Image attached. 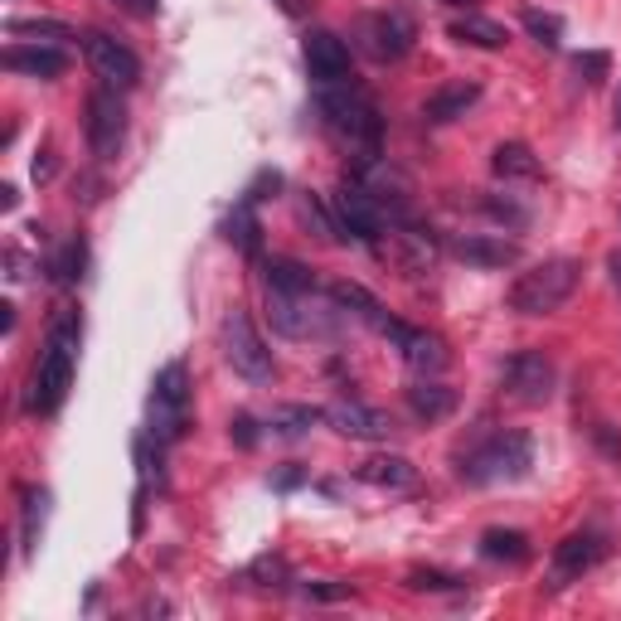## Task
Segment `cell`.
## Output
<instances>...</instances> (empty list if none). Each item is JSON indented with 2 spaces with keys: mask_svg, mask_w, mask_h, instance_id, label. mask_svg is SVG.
Listing matches in <instances>:
<instances>
[{
  "mask_svg": "<svg viewBox=\"0 0 621 621\" xmlns=\"http://www.w3.org/2000/svg\"><path fill=\"white\" fill-rule=\"evenodd\" d=\"M315 112H321L325 131L335 141H345L350 151H360V161L379 156V137H384V117H379L374 98L354 83H330L315 92Z\"/></svg>",
  "mask_w": 621,
  "mask_h": 621,
  "instance_id": "cell-1",
  "label": "cell"
},
{
  "mask_svg": "<svg viewBox=\"0 0 621 621\" xmlns=\"http://www.w3.org/2000/svg\"><path fill=\"white\" fill-rule=\"evenodd\" d=\"M78 315L63 311L54 330H49V345L39 354L34 374H30V393H24V408L30 413H59L63 399H69L73 389V360H78Z\"/></svg>",
  "mask_w": 621,
  "mask_h": 621,
  "instance_id": "cell-2",
  "label": "cell"
},
{
  "mask_svg": "<svg viewBox=\"0 0 621 621\" xmlns=\"http://www.w3.org/2000/svg\"><path fill=\"white\" fill-rule=\"evenodd\" d=\"M583 282V262L578 258H549L534 262L530 272H520L510 282V311L520 315H553Z\"/></svg>",
  "mask_w": 621,
  "mask_h": 621,
  "instance_id": "cell-3",
  "label": "cell"
},
{
  "mask_svg": "<svg viewBox=\"0 0 621 621\" xmlns=\"http://www.w3.org/2000/svg\"><path fill=\"white\" fill-rule=\"evenodd\" d=\"M534 467V442L524 432H500V438L481 442L475 452L461 457V481L491 485V481H520Z\"/></svg>",
  "mask_w": 621,
  "mask_h": 621,
  "instance_id": "cell-4",
  "label": "cell"
},
{
  "mask_svg": "<svg viewBox=\"0 0 621 621\" xmlns=\"http://www.w3.org/2000/svg\"><path fill=\"white\" fill-rule=\"evenodd\" d=\"M190 432V369L184 360H170L151 384V438L170 447Z\"/></svg>",
  "mask_w": 621,
  "mask_h": 621,
  "instance_id": "cell-5",
  "label": "cell"
},
{
  "mask_svg": "<svg viewBox=\"0 0 621 621\" xmlns=\"http://www.w3.org/2000/svg\"><path fill=\"white\" fill-rule=\"evenodd\" d=\"M219 350L229 360L233 374H243L248 384H268L272 379V350L258 335V325L248 321V311H229L219 325Z\"/></svg>",
  "mask_w": 621,
  "mask_h": 621,
  "instance_id": "cell-6",
  "label": "cell"
},
{
  "mask_svg": "<svg viewBox=\"0 0 621 621\" xmlns=\"http://www.w3.org/2000/svg\"><path fill=\"white\" fill-rule=\"evenodd\" d=\"M330 214H335L340 233L354 238V243H369V248H374L379 238L389 233V214L374 204V194H369L354 176H345V180H340V190L330 194Z\"/></svg>",
  "mask_w": 621,
  "mask_h": 621,
  "instance_id": "cell-7",
  "label": "cell"
},
{
  "mask_svg": "<svg viewBox=\"0 0 621 621\" xmlns=\"http://www.w3.org/2000/svg\"><path fill=\"white\" fill-rule=\"evenodd\" d=\"M413 20L399 16V10H374V16L354 20V49L374 63H399L413 49Z\"/></svg>",
  "mask_w": 621,
  "mask_h": 621,
  "instance_id": "cell-8",
  "label": "cell"
},
{
  "mask_svg": "<svg viewBox=\"0 0 621 621\" xmlns=\"http://www.w3.org/2000/svg\"><path fill=\"white\" fill-rule=\"evenodd\" d=\"M127 141V108L117 98V88L102 83L98 92L88 98V147L98 161H112Z\"/></svg>",
  "mask_w": 621,
  "mask_h": 621,
  "instance_id": "cell-9",
  "label": "cell"
},
{
  "mask_svg": "<svg viewBox=\"0 0 621 621\" xmlns=\"http://www.w3.org/2000/svg\"><path fill=\"white\" fill-rule=\"evenodd\" d=\"M553 384H559V374H553L549 354H539V350L510 354V364H505V389H510L520 403H530V408L549 403V399H553Z\"/></svg>",
  "mask_w": 621,
  "mask_h": 621,
  "instance_id": "cell-10",
  "label": "cell"
},
{
  "mask_svg": "<svg viewBox=\"0 0 621 621\" xmlns=\"http://www.w3.org/2000/svg\"><path fill=\"white\" fill-rule=\"evenodd\" d=\"M268 315L282 335L292 340H311V335H330V315L315 311V292L287 297V292H268Z\"/></svg>",
  "mask_w": 621,
  "mask_h": 621,
  "instance_id": "cell-11",
  "label": "cell"
},
{
  "mask_svg": "<svg viewBox=\"0 0 621 621\" xmlns=\"http://www.w3.org/2000/svg\"><path fill=\"white\" fill-rule=\"evenodd\" d=\"M83 54L92 63V73H98L108 88H131L141 78V59L131 54L122 39H112V34H102V30H92L83 39Z\"/></svg>",
  "mask_w": 621,
  "mask_h": 621,
  "instance_id": "cell-12",
  "label": "cell"
},
{
  "mask_svg": "<svg viewBox=\"0 0 621 621\" xmlns=\"http://www.w3.org/2000/svg\"><path fill=\"white\" fill-rule=\"evenodd\" d=\"M325 422L350 442H389L393 438V418L384 408H369L360 399H340L325 408Z\"/></svg>",
  "mask_w": 621,
  "mask_h": 621,
  "instance_id": "cell-13",
  "label": "cell"
},
{
  "mask_svg": "<svg viewBox=\"0 0 621 621\" xmlns=\"http://www.w3.org/2000/svg\"><path fill=\"white\" fill-rule=\"evenodd\" d=\"M301 54H307V73L315 78V88L350 83V44L335 30H307Z\"/></svg>",
  "mask_w": 621,
  "mask_h": 621,
  "instance_id": "cell-14",
  "label": "cell"
},
{
  "mask_svg": "<svg viewBox=\"0 0 621 621\" xmlns=\"http://www.w3.org/2000/svg\"><path fill=\"white\" fill-rule=\"evenodd\" d=\"M602 553H607V539L598 530H578V534H568L559 549H553V563H549V578L553 583L549 588H568L573 578H583L588 568H598L602 563Z\"/></svg>",
  "mask_w": 621,
  "mask_h": 621,
  "instance_id": "cell-15",
  "label": "cell"
},
{
  "mask_svg": "<svg viewBox=\"0 0 621 621\" xmlns=\"http://www.w3.org/2000/svg\"><path fill=\"white\" fill-rule=\"evenodd\" d=\"M447 253H452L457 262H471V268L495 272V268H514V262L524 258V248L514 243V238H505V233H461V238L447 243Z\"/></svg>",
  "mask_w": 621,
  "mask_h": 621,
  "instance_id": "cell-16",
  "label": "cell"
},
{
  "mask_svg": "<svg viewBox=\"0 0 621 621\" xmlns=\"http://www.w3.org/2000/svg\"><path fill=\"white\" fill-rule=\"evenodd\" d=\"M384 340H393V345L403 350L408 369H418V374H428V379H432V374H442V369L452 364V354H447V340H442V335H432V330H422V325L393 321Z\"/></svg>",
  "mask_w": 621,
  "mask_h": 621,
  "instance_id": "cell-17",
  "label": "cell"
},
{
  "mask_svg": "<svg viewBox=\"0 0 621 621\" xmlns=\"http://www.w3.org/2000/svg\"><path fill=\"white\" fill-rule=\"evenodd\" d=\"M330 301H335L340 311H350V315H360L364 325H374L379 335H389V325H393V315L384 311V301H379L374 292H364L360 282H330Z\"/></svg>",
  "mask_w": 621,
  "mask_h": 621,
  "instance_id": "cell-18",
  "label": "cell"
},
{
  "mask_svg": "<svg viewBox=\"0 0 621 621\" xmlns=\"http://www.w3.org/2000/svg\"><path fill=\"white\" fill-rule=\"evenodd\" d=\"M475 102H481V83H447L422 102V117H428L432 127H447V122H457V117H467Z\"/></svg>",
  "mask_w": 621,
  "mask_h": 621,
  "instance_id": "cell-19",
  "label": "cell"
},
{
  "mask_svg": "<svg viewBox=\"0 0 621 621\" xmlns=\"http://www.w3.org/2000/svg\"><path fill=\"white\" fill-rule=\"evenodd\" d=\"M364 485H379V491H408V485H418V467L408 457H364L360 467H354Z\"/></svg>",
  "mask_w": 621,
  "mask_h": 621,
  "instance_id": "cell-20",
  "label": "cell"
},
{
  "mask_svg": "<svg viewBox=\"0 0 621 621\" xmlns=\"http://www.w3.org/2000/svg\"><path fill=\"white\" fill-rule=\"evenodd\" d=\"M63 49L54 44H10L6 49V69L10 73H24V78H59L63 73Z\"/></svg>",
  "mask_w": 621,
  "mask_h": 621,
  "instance_id": "cell-21",
  "label": "cell"
},
{
  "mask_svg": "<svg viewBox=\"0 0 621 621\" xmlns=\"http://www.w3.org/2000/svg\"><path fill=\"white\" fill-rule=\"evenodd\" d=\"M447 34H452L457 44H471V49H505V44H510V30H505V24L475 16V10L457 16L452 24H447Z\"/></svg>",
  "mask_w": 621,
  "mask_h": 621,
  "instance_id": "cell-22",
  "label": "cell"
},
{
  "mask_svg": "<svg viewBox=\"0 0 621 621\" xmlns=\"http://www.w3.org/2000/svg\"><path fill=\"white\" fill-rule=\"evenodd\" d=\"M408 408H413L418 422H442L457 408V389H447V384H438V379L422 374L418 384L408 389Z\"/></svg>",
  "mask_w": 621,
  "mask_h": 621,
  "instance_id": "cell-23",
  "label": "cell"
},
{
  "mask_svg": "<svg viewBox=\"0 0 621 621\" xmlns=\"http://www.w3.org/2000/svg\"><path fill=\"white\" fill-rule=\"evenodd\" d=\"M491 170L500 180H539V176H544L539 156L524 147V141H500V147L491 151Z\"/></svg>",
  "mask_w": 621,
  "mask_h": 621,
  "instance_id": "cell-24",
  "label": "cell"
},
{
  "mask_svg": "<svg viewBox=\"0 0 621 621\" xmlns=\"http://www.w3.org/2000/svg\"><path fill=\"white\" fill-rule=\"evenodd\" d=\"M219 233L229 238V243L238 248V253H248V258H253L258 248H262V238H258L262 229H258V214H253V204H248V200H238V204L229 209V214H223Z\"/></svg>",
  "mask_w": 621,
  "mask_h": 621,
  "instance_id": "cell-25",
  "label": "cell"
},
{
  "mask_svg": "<svg viewBox=\"0 0 621 621\" xmlns=\"http://www.w3.org/2000/svg\"><path fill=\"white\" fill-rule=\"evenodd\" d=\"M262 277H268V292H287V297L315 292L311 268H301L297 258H268V262H262Z\"/></svg>",
  "mask_w": 621,
  "mask_h": 621,
  "instance_id": "cell-26",
  "label": "cell"
},
{
  "mask_svg": "<svg viewBox=\"0 0 621 621\" xmlns=\"http://www.w3.org/2000/svg\"><path fill=\"white\" fill-rule=\"evenodd\" d=\"M481 559H491V563H524V559H530V534H520V530H485L481 534Z\"/></svg>",
  "mask_w": 621,
  "mask_h": 621,
  "instance_id": "cell-27",
  "label": "cell"
},
{
  "mask_svg": "<svg viewBox=\"0 0 621 621\" xmlns=\"http://www.w3.org/2000/svg\"><path fill=\"white\" fill-rule=\"evenodd\" d=\"M297 219H301V229L315 233L321 243H345V233H340L335 214H325V204L315 200L311 190H307V194H297Z\"/></svg>",
  "mask_w": 621,
  "mask_h": 621,
  "instance_id": "cell-28",
  "label": "cell"
},
{
  "mask_svg": "<svg viewBox=\"0 0 621 621\" xmlns=\"http://www.w3.org/2000/svg\"><path fill=\"white\" fill-rule=\"evenodd\" d=\"M44 514H49V491H24V510H20V549L34 553L39 530H44Z\"/></svg>",
  "mask_w": 621,
  "mask_h": 621,
  "instance_id": "cell-29",
  "label": "cell"
},
{
  "mask_svg": "<svg viewBox=\"0 0 621 621\" xmlns=\"http://www.w3.org/2000/svg\"><path fill=\"white\" fill-rule=\"evenodd\" d=\"M321 418L325 413L321 408H311V403H287V408H277L272 413V432L277 438H301V432H311Z\"/></svg>",
  "mask_w": 621,
  "mask_h": 621,
  "instance_id": "cell-30",
  "label": "cell"
},
{
  "mask_svg": "<svg viewBox=\"0 0 621 621\" xmlns=\"http://www.w3.org/2000/svg\"><path fill=\"white\" fill-rule=\"evenodd\" d=\"M83 268H88V248H83V238H69V243L59 248L54 258H49V277H54V282H78V277H83Z\"/></svg>",
  "mask_w": 621,
  "mask_h": 621,
  "instance_id": "cell-31",
  "label": "cell"
},
{
  "mask_svg": "<svg viewBox=\"0 0 621 621\" xmlns=\"http://www.w3.org/2000/svg\"><path fill=\"white\" fill-rule=\"evenodd\" d=\"M520 24H524V34H530L534 44H544V49H559L563 44V20L553 16V10H524Z\"/></svg>",
  "mask_w": 621,
  "mask_h": 621,
  "instance_id": "cell-32",
  "label": "cell"
},
{
  "mask_svg": "<svg viewBox=\"0 0 621 621\" xmlns=\"http://www.w3.org/2000/svg\"><path fill=\"white\" fill-rule=\"evenodd\" d=\"M248 578H253L258 588H287L292 583V568H287V559H277V553H262V559L248 568Z\"/></svg>",
  "mask_w": 621,
  "mask_h": 621,
  "instance_id": "cell-33",
  "label": "cell"
},
{
  "mask_svg": "<svg viewBox=\"0 0 621 621\" xmlns=\"http://www.w3.org/2000/svg\"><path fill=\"white\" fill-rule=\"evenodd\" d=\"M408 588H413V592H457L467 583L452 578V573H442V568H413V573H408Z\"/></svg>",
  "mask_w": 621,
  "mask_h": 621,
  "instance_id": "cell-34",
  "label": "cell"
},
{
  "mask_svg": "<svg viewBox=\"0 0 621 621\" xmlns=\"http://www.w3.org/2000/svg\"><path fill=\"white\" fill-rule=\"evenodd\" d=\"M481 209H485V214H491V219L510 223V229H524V219H530L520 204H514V200H500V194H485V200H481Z\"/></svg>",
  "mask_w": 621,
  "mask_h": 621,
  "instance_id": "cell-35",
  "label": "cell"
},
{
  "mask_svg": "<svg viewBox=\"0 0 621 621\" xmlns=\"http://www.w3.org/2000/svg\"><path fill=\"white\" fill-rule=\"evenodd\" d=\"M277 190H282V176H277V170H258V180L243 190V200H248V204H258V200H272Z\"/></svg>",
  "mask_w": 621,
  "mask_h": 621,
  "instance_id": "cell-36",
  "label": "cell"
},
{
  "mask_svg": "<svg viewBox=\"0 0 621 621\" xmlns=\"http://www.w3.org/2000/svg\"><path fill=\"white\" fill-rule=\"evenodd\" d=\"M573 69L588 78V83H602L607 78V69H612V59L607 54H598V49H592V54H573Z\"/></svg>",
  "mask_w": 621,
  "mask_h": 621,
  "instance_id": "cell-37",
  "label": "cell"
},
{
  "mask_svg": "<svg viewBox=\"0 0 621 621\" xmlns=\"http://www.w3.org/2000/svg\"><path fill=\"white\" fill-rule=\"evenodd\" d=\"M10 34H69V24H59V20H10Z\"/></svg>",
  "mask_w": 621,
  "mask_h": 621,
  "instance_id": "cell-38",
  "label": "cell"
},
{
  "mask_svg": "<svg viewBox=\"0 0 621 621\" xmlns=\"http://www.w3.org/2000/svg\"><path fill=\"white\" fill-rule=\"evenodd\" d=\"M307 592H311L315 602H345L354 588L350 583H307Z\"/></svg>",
  "mask_w": 621,
  "mask_h": 621,
  "instance_id": "cell-39",
  "label": "cell"
},
{
  "mask_svg": "<svg viewBox=\"0 0 621 621\" xmlns=\"http://www.w3.org/2000/svg\"><path fill=\"white\" fill-rule=\"evenodd\" d=\"M229 432H233V442H238V447H258V422L248 418V413H243V418H233V428H229Z\"/></svg>",
  "mask_w": 621,
  "mask_h": 621,
  "instance_id": "cell-40",
  "label": "cell"
},
{
  "mask_svg": "<svg viewBox=\"0 0 621 621\" xmlns=\"http://www.w3.org/2000/svg\"><path fill=\"white\" fill-rule=\"evenodd\" d=\"M301 481H307V471H301V467H287V471H277V475H272L277 491H297Z\"/></svg>",
  "mask_w": 621,
  "mask_h": 621,
  "instance_id": "cell-41",
  "label": "cell"
},
{
  "mask_svg": "<svg viewBox=\"0 0 621 621\" xmlns=\"http://www.w3.org/2000/svg\"><path fill=\"white\" fill-rule=\"evenodd\" d=\"M127 10H137V16H156V6H161V0H122Z\"/></svg>",
  "mask_w": 621,
  "mask_h": 621,
  "instance_id": "cell-42",
  "label": "cell"
},
{
  "mask_svg": "<svg viewBox=\"0 0 621 621\" xmlns=\"http://www.w3.org/2000/svg\"><path fill=\"white\" fill-rule=\"evenodd\" d=\"M598 442H602V447H607V452H612V457L621 461V442H617V438H612V432H607V428H598Z\"/></svg>",
  "mask_w": 621,
  "mask_h": 621,
  "instance_id": "cell-43",
  "label": "cell"
},
{
  "mask_svg": "<svg viewBox=\"0 0 621 621\" xmlns=\"http://www.w3.org/2000/svg\"><path fill=\"white\" fill-rule=\"evenodd\" d=\"M607 272H612V287L621 292V253H612V258H607Z\"/></svg>",
  "mask_w": 621,
  "mask_h": 621,
  "instance_id": "cell-44",
  "label": "cell"
},
{
  "mask_svg": "<svg viewBox=\"0 0 621 621\" xmlns=\"http://www.w3.org/2000/svg\"><path fill=\"white\" fill-rule=\"evenodd\" d=\"M16 200H20L16 184H6V190H0V209H16Z\"/></svg>",
  "mask_w": 621,
  "mask_h": 621,
  "instance_id": "cell-45",
  "label": "cell"
},
{
  "mask_svg": "<svg viewBox=\"0 0 621 621\" xmlns=\"http://www.w3.org/2000/svg\"><path fill=\"white\" fill-rule=\"evenodd\" d=\"M442 6H467V10H471V6H475V0H442Z\"/></svg>",
  "mask_w": 621,
  "mask_h": 621,
  "instance_id": "cell-46",
  "label": "cell"
},
{
  "mask_svg": "<svg viewBox=\"0 0 621 621\" xmlns=\"http://www.w3.org/2000/svg\"><path fill=\"white\" fill-rule=\"evenodd\" d=\"M617 131H621V92H617Z\"/></svg>",
  "mask_w": 621,
  "mask_h": 621,
  "instance_id": "cell-47",
  "label": "cell"
}]
</instances>
